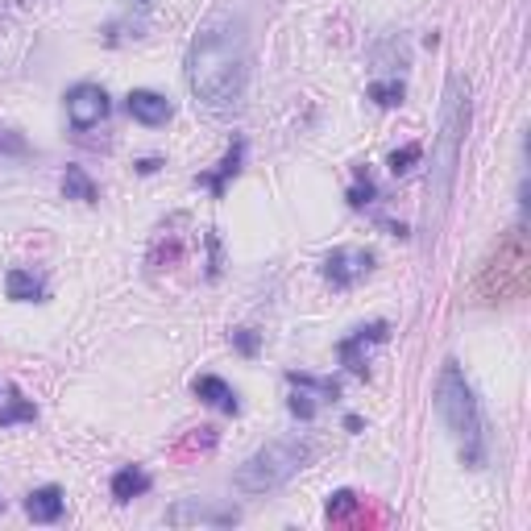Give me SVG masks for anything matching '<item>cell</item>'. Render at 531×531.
I'll return each instance as SVG.
<instances>
[{
  "label": "cell",
  "mask_w": 531,
  "mask_h": 531,
  "mask_svg": "<svg viewBox=\"0 0 531 531\" xmlns=\"http://www.w3.org/2000/svg\"><path fill=\"white\" fill-rule=\"evenodd\" d=\"M245 79H249V50L245 29L233 12H212L187 50V87L212 112L241 109Z\"/></svg>",
  "instance_id": "cell-1"
},
{
  "label": "cell",
  "mask_w": 531,
  "mask_h": 531,
  "mask_svg": "<svg viewBox=\"0 0 531 531\" xmlns=\"http://www.w3.org/2000/svg\"><path fill=\"white\" fill-rule=\"evenodd\" d=\"M436 411L445 428L453 432L461 448V465L470 470H482L486 457H490V436H486V415H482V403L473 395L470 378L457 362H445L440 365V378H436Z\"/></svg>",
  "instance_id": "cell-2"
},
{
  "label": "cell",
  "mask_w": 531,
  "mask_h": 531,
  "mask_svg": "<svg viewBox=\"0 0 531 531\" xmlns=\"http://www.w3.org/2000/svg\"><path fill=\"white\" fill-rule=\"evenodd\" d=\"M465 129H470V92H465V84L453 75L445 87V112H440V133H436L432 179H428V195H432V204H436V208H428V233H432V237H436V229H440V220H445L448 200H453Z\"/></svg>",
  "instance_id": "cell-3"
},
{
  "label": "cell",
  "mask_w": 531,
  "mask_h": 531,
  "mask_svg": "<svg viewBox=\"0 0 531 531\" xmlns=\"http://www.w3.org/2000/svg\"><path fill=\"white\" fill-rule=\"evenodd\" d=\"M312 461V445L299 436H278L270 445H262L254 457H245L233 473V486L241 494H274Z\"/></svg>",
  "instance_id": "cell-4"
},
{
  "label": "cell",
  "mask_w": 531,
  "mask_h": 531,
  "mask_svg": "<svg viewBox=\"0 0 531 531\" xmlns=\"http://www.w3.org/2000/svg\"><path fill=\"white\" fill-rule=\"evenodd\" d=\"M370 270H374V254H370V249H349V245H340V249H332V254L324 257V278L337 290H349L353 282H362Z\"/></svg>",
  "instance_id": "cell-5"
},
{
  "label": "cell",
  "mask_w": 531,
  "mask_h": 531,
  "mask_svg": "<svg viewBox=\"0 0 531 531\" xmlns=\"http://www.w3.org/2000/svg\"><path fill=\"white\" fill-rule=\"evenodd\" d=\"M67 117H71V125L79 133L100 125L109 117V92L100 84H75L71 92H67Z\"/></svg>",
  "instance_id": "cell-6"
},
{
  "label": "cell",
  "mask_w": 531,
  "mask_h": 531,
  "mask_svg": "<svg viewBox=\"0 0 531 531\" xmlns=\"http://www.w3.org/2000/svg\"><path fill=\"white\" fill-rule=\"evenodd\" d=\"M241 519L237 507H212V502H200V498H179L175 507L167 511L170 527H183V523H208V527H233Z\"/></svg>",
  "instance_id": "cell-7"
},
{
  "label": "cell",
  "mask_w": 531,
  "mask_h": 531,
  "mask_svg": "<svg viewBox=\"0 0 531 531\" xmlns=\"http://www.w3.org/2000/svg\"><path fill=\"white\" fill-rule=\"evenodd\" d=\"M387 337H390V324H387V320L362 324L357 332H353V337H345V340L337 345L345 370H349V374H365V370H370V365H365V349H370V345H382Z\"/></svg>",
  "instance_id": "cell-8"
},
{
  "label": "cell",
  "mask_w": 531,
  "mask_h": 531,
  "mask_svg": "<svg viewBox=\"0 0 531 531\" xmlns=\"http://www.w3.org/2000/svg\"><path fill=\"white\" fill-rule=\"evenodd\" d=\"M129 117L150 125V129H158V125H167L170 117H175V104H170L167 96L150 92V87H133L129 92Z\"/></svg>",
  "instance_id": "cell-9"
},
{
  "label": "cell",
  "mask_w": 531,
  "mask_h": 531,
  "mask_svg": "<svg viewBox=\"0 0 531 531\" xmlns=\"http://www.w3.org/2000/svg\"><path fill=\"white\" fill-rule=\"evenodd\" d=\"M192 390H195V398H200V403H208V407H220L225 415H237V411H241V403H237L233 387L225 382V378H216V374H200L192 382Z\"/></svg>",
  "instance_id": "cell-10"
},
{
  "label": "cell",
  "mask_w": 531,
  "mask_h": 531,
  "mask_svg": "<svg viewBox=\"0 0 531 531\" xmlns=\"http://www.w3.org/2000/svg\"><path fill=\"white\" fill-rule=\"evenodd\" d=\"M62 511H67V498H62L59 486H37L34 494L25 498V515L34 523H59Z\"/></svg>",
  "instance_id": "cell-11"
},
{
  "label": "cell",
  "mask_w": 531,
  "mask_h": 531,
  "mask_svg": "<svg viewBox=\"0 0 531 531\" xmlns=\"http://www.w3.org/2000/svg\"><path fill=\"white\" fill-rule=\"evenodd\" d=\"M4 290H9L12 303H34L46 295V282L34 274V270H21V266H12L9 274H4Z\"/></svg>",
  "instance_id": "cell-12"
},
{
  "label": "cell",
  "mask_w": 531,
  "mask_h": 531,
  "mask_svg": "<svg viewBox=\"0 0 531 531\" xmlns=\"http://www.w3.org/2000/svg\"><path fill=\"white\" fill-rule=\"evenodd\" d=\"M150 473L142 470V465H125V470L112 473V498L117 502H133V498H142L145 490H150Z\"/></svg>",
  "instance_id": "cell-13"
},
{
  "label": "cell",
  "mask_w": 531,
  "mask_h": 531,
  "mask_svg": "<svg viewBox=\"0 0 531 531\" xmlns=\"http://www.w3.org/2000/svg\"><path fill=\"white\" fill-rule=\"evenodd\" d=\"M241 158H245V142L237 137V142L229 145V154H225V162H220V167L212 170V175H200L195 183H204V187H212V195L220 200V195H225V183L237 179V170H241Z\"/></svg>",
  "instance_id": "cell-14"
},
{
  "label": "cell",
  "mask_w": 531,
  "mask_h": 531,
  "mask_svg": "<svg viewBox=\"0 0 531 531\" xmlns=\"http://www.w3.org/2000/svg\"><path fill=\"white\" fill-rule=\"evenodd\" d=\"M62 195H67V200H79V204H96V200H100L96 183H92V175H87L84 167H67V170H62Z\"/></svg>",
  "instance_id": "cell-15"
},
{
  "label": "cell",
  "mask_w": 531,
  "mask_h": 531,
  "mask_svg": "<svg viewBox=\"0 0 531 531\" xmlns=\"http://www.w3.org/2000/svg\"><path fill=\"white\" fill-rule=\"evenodd\" d=\"M34 420H37L34 398H21L17 390H12L9 403L0 407V428H12V423H34Z\"/></svg>",
  "instance_id": "cell-16"
},
{
  "label": "cell",
  "mask_w": 531,
  "mask_h": 531,
  "mask_svg": "<svg viewBox=\"0 0 531 531\" xmlns=\"http://www.w3.org/2000/svg\"><path fill=\"white\" fill-rule=\"evenodd\" d=\"M403 96H407V87L398 84V79H378V84H370V100L382 104V109H398Z\"/></svg>",
  "instance_id": "cell-17"
},
{
  "label": "cell",
  "mask_w": 531,
  "mask_h": 531,
  "mask_svg": "<svg viewBox=\"0 0 531 531\" xmlns=\"http://www.w3.org/2000/svg\"><path fill=\"white\" fill-rule=\"evenodd\" d=\"M287 382H290V387H303V390H320V395H328V398L340 395V382H332V378L299 374V370H287Z\"/></svg>",
  "instance_id": "cell-18"
},
{
  "label": "cell",
  "mask_w": 531,
  "mask_h": 531,
  "mask_svg": "<svg viewBox=\"0 0 531 531\" xmlns=\"http://www.w3.org/2000/svg\"><path fill=\"white\" fill-rule=\"evenodd\" d=\"M353 175H357V183L349 187V208H365L378 195V187H374V179H370V170L365 167H357Z\"/></svg>",
  "instance_id": "cell-19"
},
{
  "label": "cell",
  "mask_w": 531,
  "mask_h": 531,
  "mask_svg": "<svg viewBox=\"0 0 531 531\" xmlns=\"http://www.w3.org/2000/svg\"><path fill=\"white\" fill-rule=\"evenodd\" d=\"M420 158H423V150H420V145H415V142H411V145H403V150H395V154L387 158V167H390V175H395V179H398V175H407V170L415 167Z\"/></svg>",
  "instance_id": "cell-20"
},
{
  "label": "cell",
  "mask_w": 531,
  "mask_h": 531,
  "mask_svg": "<svg viewBox=\"0 0 531 531\" xmlns=\"http://www.w3.org/2000/svg\"><path fill=\"white\" fill-rule=\"evenodd\" d=\"M324 511H328V519H345V515L357 511V494H353V490H332Z\"/></svg>",
  "instance_id": "cell-21"
},
{
  "label": "cell",
  "mask_w": 531,
  "mask_h": 531,
  "mask_svg": "<svg viewBox=\"0 0 531 531\" xmlns=\"http://www.w3.org/2000/svg\"><path fill=\"white\" fill-rule=\"evenodd\" d=\"M287 407H290V415H295V420H303V423H307V420H315V403H312V398H307V395H290V403H287Z\"/></svg>",
  "instance_id": "cell-22"
},
{
  "label": "cell",
  "mask_w": 531,
  "mask_h": 531,
  "mask_svg": "<svg viewBox=\"0 0 531 531\" xmlns=\"http://www.w3.org/2000/svg\"><path fill=\"white\" fill-rule=\"evenodd\" d=\"M233 345H237L245 357H254V353H257V332H249V328H237V332H233Z\"/></svg>",
  "instance_id": "cell-23"
},
{
  "label": "cell",
  "mask_w": 531,
  "mask_h": 531,
  "mask_svg": "<svg viewBox=\"0 0 531 531\" xmlns=\"http://www.w3.org/2000/svg\"><path fill=\"white\" fill-rule=\"evenodd\" d=\"M220 274V237L216 233H208V278Z\"/></svg>",
  "instance_id": "cell-24"
},
{
  "label": "cell",
  "mask_w": 531,
  "mask_h": 531,
  "mask_svg": "<svg viewBox=\"0 0 531 531\" xmlns=\"http://www.w3.org/2000/svg\"><path fill=\"white\" fill-rule=\"evenodd\" d=\"M158 167H162V162H158V158H142V162H137V175H154Z\"/></svg>",
  "instance_id": "cell-25"
},
{
  "label": "cell",
  "mask_w": 531,
  "mask_h": 531,
  "mask_svg": "<svg viewBox=\"0 0 531 531\" xmlns=\"http://www.w3.org/2000/svg\"><path fill=\"white\" fill-rule=\"evenodd\" d=\"M129 4H133V9H142V12H145L150 4H154V0H129Z\"/></svg>",
  "instance_id": "cell-26"
}]
</instances>
